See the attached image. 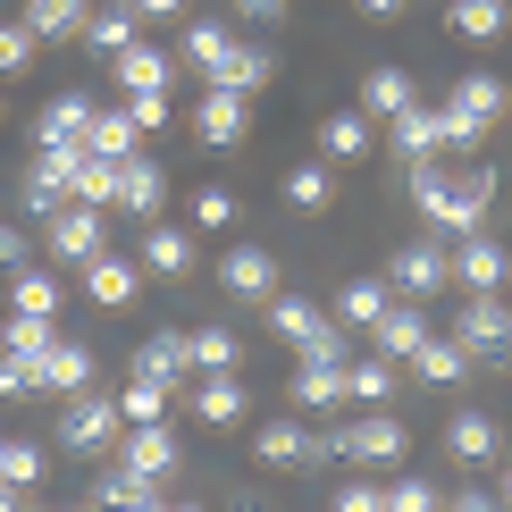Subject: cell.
<instances>
[{"label": "cell", "instance_id": "obj_1", "mask_svg": "<svg viewBox=\"0 0 512 512\" xmlns=\"http://www.w3.org/2000/svg\"><path fill=\"white\" fill-rule=\"evenodd\" d=\"M487 202H496V168L487 160H445V152H429V160H412V210L429 227H445V236H471V227L487 219Z\"/></svg>", "mask_w": 512, "mask_h": 512}, {"label": "cell", "instance_id": "obj_2", "mask_svg": "<svg viewBox=\"0 0 512 512\" xmlns=\"http://www.w3.org/2000/svg\"><path fill=\"white\" fill-rule=\"evenodd\" d=\"M403 454H412V420H395L387 403H361L353 420L319 429V462H361L370 471V462H403Z\"/></svg>", "mask_w": 512, "mask_h": 512}, {"label": "cell", "instance_id": "obj_3", "mask_svg": "<svg viewBox=\"0 0 512 512\" xmlns=\"http://www.w3.org/2000/svg\"><path fill=\"white\" fill-rule=\"evenodd\" d=\"M437 110H445V152H471L487 126L504 118V76H462V84H445Z\"/></svg>", "mask_w": 512, "mask_h": 512}, {"label": "cell", "instance_id": "obj_4", "mask_svg": "<svg viewBox=\"0 0 512 512\" xmlns=\"http://www.w3.org/2000/svg\"><path fill=\"white\" fill-rule=\"evenodd\" d=\"M42 244H51V261H59V269H84L93 252H110V210L68 194L51 219H42Z\"/></svg>", "mask_w": 512, "mask_h": 512}, {"label": "cell", "instance_id": "obj_5", "mask_svg": "<svg viewBox=\"0 0 512 512\" xmlns=\"http://www.w3.org/2000/svg\"><path fill=\"white\" fill-rule=\"evenodd\" d=\"M126 429V412H118V395H59V420H51V437L68 445V454H110Z\"/></svg>", "mask_w": 512, "mask_h": 512}, {"label": "cell", "instance_id": "obj_6", "mask_svg": "<svg viewBox=\"0 0 512 512\" xmlns=\"http://www.w3.org/2000/svg\"><path fill=\"white\" fill-rule=\"evenodd\" d=\"M345 361H353L345 328H336L328 345H311L303 361H294V412H345Z\"/></svg>", "mask_w": 512, "mask_h": 512}, {"label": "cell", "instance_id": "obj_7", "mask_svg": "<svg viewBox=\"0 0 512 512\" xmlns=\"http://www.w3.org/2000/svg\"><path fill=\"white\" fill-rule=\"evenodd\" d=\"M445 336H454L471 361H512V303H504V294H471Z\"/></svg>", "mask_w": 512, "mask_h": 512}, {"label": "cell", "instance_id": "obj_8", "mask_svg": "<svg viewBox=\"0 0 512 512\" xmlns=\"http://www.w3.org/2000/svg\"><path fill=\"white\" fill-rule=\"evenodd\" d=\"M110 454H118V462H126L135 479L168 487V479H177V462H185V445H177V429H168V420H126Z\"/></svg>", "mask_w": 512, "mask_h": 512}, {"label": "cell", "instance_id": "obj_9", "mask_svg": "<svg viewBox=\"0 0 512 512\" xmlns=\"http://www.w3.org/2000/svg\"><path fill=\"white\" fill-rule=\"evenodd\" d=\"M445 277H454L462 294H504V286H512V252H504L496 236H479V227H471V236L445 252Z\"/></svg>", "mask_w": 512, "mask_h": 512}, {"label": "cell", "instance_id": "obj_10", "mask_svg": "<svg viewBox=\"0 0 512 512\" xmlns=\"http://www.w3.org/2000/svg\"><path fill=\"white\" fill-rule=\"evenodd\" d=\"M252 126V101L236 93V84H202V110H194V135L210 143V152H236Z\"/></svg>", "mask_w": 512, "mask_h": 512}, {"label": "cell", "instance_id": "obj_11", "mask_svg": "<svg viewBox=\"0 0 512 512\" xmlns=\"http://www.w3.org/2000/svg\"><path fill=\"white\" fill-rule=\"evenodd\" d=\"M269 336H277V345H294V353H311V345H328V336H336V319L319 311V303H303V294H269Z\"/></svg>", "mask_w": 512, "mask_h": 512}, {"label": "cell", "instance_id": "obj_12", "mask_svg": "<svg viewBox=\"0 0 512 512\" xmlns=\"http://www.w3.org/2000/svg\"><path fill=\"white\" fill-rule=\"evenodd\" d=\"M93 110H101L93 93H59L51 110L34 118V143H42V152H84V135H93Z\"/></svg>", "mask_w": 512, "mask_h": 512}, {"label": "cell", "instance_id": "obj_13", "mask_svg": "<svg viewBox=\"0 0 512 512\" xmlns=\"http://www.w3.org/2000/svg\"><path fill=\"white\" fill-rule=\"evenodd\" d=\"M185 403H194L202 429H236L244 420V378L236 370H202V378H185Z\"/></svg>", "mask_w": 512, "mask_h": 512}, {"label": "cell", "instance_id": "obj_14", "mask_svg": "<svg viewBox=\"0 0 512 512\" xmlns=\"http://www.w3.org/2000/svg\"><path fill=\"white\" fill-rule=\"evenodd\" d=\"M387 286L403 294V303H429V294H437V286H454V277H445V252H437V244H395Z\"/></svg>", "mask_w": 512, "mask_h": 512}, {"label": "cell", "instance_id": "obj_15", "mask_svg": "<svg viewBox=\"0 0 512 512\" xmlns=\"http://www.w3.org/2000/svg\"><path fill=\"white\" fill-rule=\"evenodd\" d=\"M160 202H168V177H160V160H152V152L118 160V194H110V210H126V219H160Z\"/></svg>", "mask_w": 512, "mask_h": 512}, {"label": "cell", "instance_id": "obj_16", "mask_svg": "<svg viewBox=\"0 0 512 512\" xmlns=\"http://www.w3.org/2000/svg\"><path fill=\"white\" fill-rule=\"evenodd\" d=\"M219 286L236 294V303H269V294H277V252L269 244H236L219 261Z\"/></svg>", "mask_w": 512, "mask_h": 512}, {"label": "cell", "instance_id": "obj_17", "mask_svg": "<svg viewBox=\"0 0 512 512\" xmlns=\"http://www.w3.org/2000/svg\"><path fill=\"white\" fill-rule=\"evenodd\" d=\"M420 345H429V311L395 294V303L378 311V328H370V353H387V361H412Z\"/></svg>", "mask_w": 512, "mask_h": 512}, {"label": "cell", "instance_id": "obj_18", "mask_svg": "<svg viewBox=\"0 0 512 512\" xmlns=\"http://www.w3.org/2000/svg\"><path fill=\"white\" fill-rule=\"evenodd\" d=\"M84 294H93L101 311H126L143 294V269L126 261V252H93V261H84Z\"/></svg>", "mask_w": 512, "mask_h": 512}, {"label": "cell", "instance_id": "obj_19", "mask_svg": "<svg viewBox=\"0 0 512 512\" xmlns=\"http://www.w3.org/2000/svg\"><path fill=\"white\" fill-rule=\"evenodd\" d=\"M34 378H42V395H84V387H93V345L59 336V345L34 361Z\"/></svg>", "mask_w": 512, "mask_h": 512}, {"label": "cell", "instance_id": "obj_20", "mask_svg": "<svg viewBox=\"0 0 512 512\" xmlns=\"http://www.w3.org/2000/svg\"><path fill=\"white\" fill-rule=\"evenodd\" d=\"M252 454L277 462V471H303V462H319V429H303V420H269V429L252 437Z\"/></svg>", "mask_w": 512, "mask_h": 512}, {"label": "cell", "instance_id": "obj_21", "mask_svg": "<svg viewBox=\"0 0 512 512\" xmlns=\"http://www.w3.org/2000/svg\"><path fill=\"white\" fill-rule=\"evenodd\" d=\"M445 454L479 471V462H504V437H496V420H487V412H454V420H445Z\"/></svg>", "mask_w": 512, "mask_h": 512}, {"label": "cell", "instance_id": "obj_22", "mask_svg": "<svg viewBox=\"0 0 512 512\" xmlns=\"http://www.w3.org/2000/svg\"><path fill=\"white\" fill-rule=\"evenodd\" d=\"M387 143L403 160H429V152H445V110H429V101H412L403 118H387Z\"/></svg>", "mask_w": 512, "mask_h": 512}, {"label": "cell", "instance_id": "obj_23", "mask_svg": "<svg viewBox=\"0 0 512 512\" xmlns=\"http://www.w3.org/2000/svg\"><path fill=\"white\" fill-rule=\"evenodd\" d=\"M227 59H236V34H227L219 17H194V26H185V68H194V76L210 84V76L227 68Z\"/></svg>", "mask_w": 512, "mask_h": 512}, {"label": "cell", "instance_id": "obj_24", "mask_svg": "<svg viewBox=\"0 0 512 512\" xmlns=\"http://www.w3.org/2000/svg\"><path fill=\"white\" fill-rule=\"evenodd\" d=\"M319 160H328V168H345V160H370V118H361V110H336V118H319Z\"/></svg>", "mask_w": 512, "mask_h": 512}, {"label": "cell", "instance_id": "obj_25", "mask_svg": "<svg viewBox=\"0 0 512 512\" xmlns=\"http://www.w3.org/2000/svg\"><path fill=\"white\" fill-rule=\"evenodd\" d=\"M135 370H143V378H168V387H185V378H194V353H185V328H160V336H143Z\"/></svg>", "mask_w": 512, "mask_h": 512}, {"label": "cell", "instance_id": "obj_26", "mask_svg": "<svg viewBox=\"0 0 512 512\" xmlns=\"http://www.w3.org/2000/svg\"><path fill=\"white\" fill-rule=\"evenodd\" d=\"M412 101H420V84L403 68H370V76H361V118H403Z\"/></svg>", "mask_w": 512, "mask_h": 512}, {"label": "cell", "instance_id": "obj_27", "mask_svg": "<svg viewBox=\"0 0 512 512\" xmlns=\"http://www.w3.org/2000/svg\"><path fill=\"white\" fill-rule=\"evenodd\" d=\"M26 34L34 42H68V34H84V17H93V0H26Z\"/></svg>", "mask_w": 512, "mask_h": 512}, {"label": "cell", "instance_id": "obj_28", "mask_svg": "<svg viewBox=\"0 0 512 512\" xmlns=\"http://www.w3.org/2000/svg\"><path fill=\"white\" fill-rule=\"evenodd\" d=\"M110 68H118V84H126V93H168V51H152V42H126V51L110 59Z\"/></svg>", "mask_w": 512, "mask_h": 512}, {"label": "cell", "instance_id": "obj_29", "mask_svg": "<svg viewBox=\"0 0 512 512\" xmlns=\"http://www.w3.org/2000/svg\"><path fill=\"white\" fill-rule=\"evenodd\" d=\"M51 345H59V328H51L42 311H9V319H0V353H17V361H42Z\"/></svg>", "mask_w": 512, "mask_h": 512}, {"label": "cell", "instance_id": "obj_30", "mask_svg": "<svg viewBox=\"0 0 512 512\" xmlns=\"http://www.w3.org/2000/svg\"><path fill=\"white\" fill-rule=\"evenodd\" d=\"M135 143H143L135 110H93V135H84V152H101V160H135Z\"/></svg>", "mask_w": 512, "mask_h": 512}, {"label": "cell", "instance_id": "obj_31", "mask_svg": "<svg viewBox=\"0 0 512 512\" xmlns=\"http://www.w3.org/2000/svg\"><path fill=\"white\" fill-rule=\"evenodd\" d=\"M395 303V286L387 277H353L345 294H336V319H345V328H378V311Z\"/></svg>", "mask_w": 512, "mask_h": 512}, {"label": "cell", "instance_id": "obj_32", "mask_svg": "<svg viewBox=\"0 0 512 512\" xmlns=\"http://www.w3.org/2000/svg\"><path fill=\"white\" fill-rule=\"evenodd\" d=\"M412 370L429 378V387H454V378H471V353H462L454 336H437V328H429V345L412 353Z\"/></svg>", "mask_w": 512, "mask_h": 512}, {"label": "cell", "instance_id": "obj_33", "mask_svg": "<svg viewBox=\"0 0 512 512\" xmlns=\"http://www.w3.org/2000/svg\"><path fill=\"white\" fill-rule=\"evenodd\" d=\"M135 34H143V17L126 9V0H118V9H93V17H84V42H93L101 59H118V51H126Z\"/></svg>", "mask_w": 512, "mask_h": 512}, {"label": "cell", "instance_id": "obj_34", "mask_svg": "<svg viewBox=\"0 0 512 512\" xmlns=\"http://www.w3.org/2000/svg\"><path fill=\"white\" fill-rule=\"evenodd\" d=\"M395 370H403V361H387V353H361V361H345V403H387Z\"/></svg>", "mask_w": 512, "mask_h": 512}, {"label": "cell", "instance_id": "obj_35", "mask_svg": "<svg viewBox=\"0 0 512 512\" xmlns=\"http://www.w3.org/2000/svg\"><path fill=\"white\" fill-rule=\"evenodd\" d=\"M143 269L152 277H185L194 269V236H185V227H152V236H143Z\"/></svg>", "mask_w": 512, "mask_h": 512}, {"label": "cell", "instance_id": "obj_36", "mask_svg": "<svg viewBox=\"0 0 512 512\" xmlns=\"http://www.w3.org/2000/svg\"><path fill=\"white\" fill-rule=\"evenodd\" d=\"M9 303H17V311L59 319V277H51V269H34V261H17V269H9Z\"/></svg>", "mask_w": 512, "mask_h": 512}, {"label": "cell", "instance_id": "obj_37", "mask_svg": "<svg viewBox=\"0 0 512 512\" xmlns=\"http://www.w3.org/2000/svg\"><path fill=\"white\" fill-rule=\"evenodd\" d=\"M168 403H177V387H168V378H126V387H118V412L126 420H168Z\"/></svg>", "mask_w": 512, "mask_h": 512}, {"label": "cell", "instance_id": "obj_38", "mask_svg": "<svg viewBox=\"0 0 512 512\" xmlns=\"http://www.w3.org/2000/svg\"><path fill=\"white\" fill-rule=\"evenodd\" d=\"M269 76H277V59L261 51V42H236V59H227V68H219V76H210V84H236V93L252 101V93H261V84H269Z\"/></svg>", "mask_w": 512, "mask_h": 512}, {"label": "cell", "instance_id": "obj_39", "mask_svg": "<svg viewBox=\"0 0 512 512\" xmlns=\"http://www.w3.org/2000/svg\"><path fill=\"white\" fill-rule=\"evenodd\" d=\"M445 26H454L462 42H496V34H504V0H454Z\"/></svg>", "mask_w": 512, "mask_h": 512}, {"label": "cell", "instance_id": "obj_40", "mask_svg": "<svg viewBox=\"0 0 512 512\" xmlns=\"http://www.w3.org/2000/svg\"><path fill=\"white\" fill-rule=\"evenodd\" d=\"M42 471H51V454L34 437H0V479L9 487H42Z\"/></svg>", "mask_w": 512, "mask_h": 512}, {"label": "cell", "instance_id": "obj_41", "mask_svg": "<svg viewBox=\"0 0 512 512\" xmlns=\"http://www.w3.org/2000/svg\"><path fill=\"white\" fill-rule=\"evenodd\" d=\"M185 353H194V378L202 370H236V361H244V345L227 328H185Z\"/></svg>", "mask_w": 512, "mask_h": 512}, {"label": "cell", "instance_id": "obj_42", "mask_svg": "<svg viewBox=\"0 0 512 512\" xmlns=\"http://www.w3.org/2000/svg\"><path fill=\"white\" fill-rule=\"evenodd\" d=\"M143 487H152V479H135V471H126V462H110V471H101L93 487H84V496H93V512H126V504L143 496Z\"/></svg>", "mask_w": 512, "mask_h": 512}, {"label": "cell", "instance_id": "obj_43", "mask_svg": "<svg viewBox=\"0 0 512 512\" xmlns=\"http://www.w3.org/2000/svg\"><path fill=\"white\" fill-rule=\"evenodd\" d=\"M68 194H76V202H101V210H110V194H118V160L84 152V160H76V185H68Z\"/></svg>", "mask_w": 512, "mask_h": 512}, {"label": "cell", "instance_id": "obj_44", "mask_svg": "<svg viewBox=\"0 0 512 512\" xmlns=\"http://www.w3.org/2000/svg\"><path fill=\"white\" fill-rule=\"evenodd\" d=\"M328 194H336L328 160H303V168H294V177H286V202H294V210H328Z\"/></svg>", "mask_w": 512, "mask_h": 512}, {"label": "cell", "instance_id": "obj_45", "mask_svg": "<svg viewBox=\"0 0 512 512\" xmlns=\"http://www.w3.org/2000/svg\"><path fill=\"white\" fill-rule=\"evenodd\" d=\"M387 512H445V487H429V479H387Z\"/></svg>", "mask_w": 512, "mask_h": 512}, {"label": "cell", "instance_id": "obj_46", "mask_svg": "<svg viewBox=\"0 0 512 512\" xmlns=\"http://www.w3.org/2000/svg\"><path fill=\"white\" fill-rule=\"evenodd\" d=\"M185 219H194L202 236H210V227H227V219H236V194H227V185H202V194L185 202Z\"/></svg>", "mask_w": 512, "mask_h": 512}, {"label": "cell", "instance_id": "obj_47", "mask_svg": "<svg viewBox=\"0 0 512 512\" xmlns=\"http://www.w3.org/2000/svg\"><path fill=\"white\" fill-rule=\"evenodd\" d=\"M26 59H34L26 17H0V76H26Z\"/></svg>", "mask_w": 512, "mask_h": 512}, {"label": "cell", "instance_id": "obj_48", "mask_svg": "<svg viewBox=\"0 0 512 512\" xmlns=\"http://www.w3.org/2000/svg\"><path fill=\"white\" fill-rule=\"evenodd\" d=\"M42 395V378H34V361H17V353H0V403H34Z\"/></svg>", "mask_w": 512, "mask_h": 512}, {"label": "cell", "instance_id": "obj_49", "mask_svg": "<svg viewBox=\"0 0 512 512\" xmlns=\"http://www.w3.org/2000/svg\"><path fill=\"white\" fill-rule=\"evenodd\" d=\"M336 512H387V479H353V487H336Z\"/></svg>", "mask_w": 512, "mask_h": 512}, {"label": "cell", "instance_id": "obj_50", "mask_svg": "<svg viewBox=\"0 0 512 512\" xmlns=\"http://www.w3.org/2000/svg\"><path fill=\"white\" fill-rule=\"evenodd\" d=\"M126 110H135L143 135H160V126H168V93H126Z\"/></svg>", "mask_w": 512, "mask_h": 512}, {"label": "cell", "instance_id": "obj_51", "mask_svg": "<svg viewBox=\"0 0 512 512\" xmlns=\"http://www.w3.org/2000/svg\"><path fill=\"white\" fill-rule=\"evenodd\" d=\"M126 9H135L143 26H152V17H185V0H126Z\"/></svg>", "mask_w": 512, "mask_h": 512}, {"label": "cell", "instance_id": "obj_52", "mask_svg": "<svg viewBox=\"0 0 512 512\" xmlns=\"http://www.w3.org/2000/svg\"><path fill=\"white\" fill-rule=\"evenodd\" d=\"M17 261H26V236H17V227L0 219V269H17Z\"/></svg>", "mask_w": 512, "mask_h": 512}, {"label": "cell", "instance_id": "obj_53", "mask_svg": "<svg viewBox=\"0 0 512 512\" xmlns=\"http://www.w3.org/2000/svg\"><path fill=\"white\" fill-rule=\"evenodd\" d=\"M445 512H496V496H479V487H462V496H445Z\"/></svg>", "mask_w": 512, "mask_h": 512}, {"label": "cell", "instance_id": "obj_54", "mask_svg": "<svg viewBox=\"0 0 512 512\" xmlns=\"http://www.w3.org/2000/svg\"><path fill=\"white\" fill-rule=\"evenodd\" d=\"M236 17H286V0H236Z\"/></svg>", "mask_w": 512, "mask_h": 512}, {"label": "cell", "instance_id": "obj_55", "mask_svg": "<svg viewBox=\"0 0 512 512\" xmlns=\"http://www.w3.org/2000/svg\"><path fill=\"white\" fill-rule=\"evenodd\" d=\"M0 512H26V487H9V479H0Z\"/></svg>", "mask_w": 512, "mask_h": 512}, {"label": "cell", "instance_id": "obj_56", "mask_svg": "<svg viewBox=\"0 0 512 512\" xmlns=\"http://www.w3.org/2000/svg\"><path fill=\"white\" fill-rule=\"evenodd\" d=\"M361 17H403V0H361Z\"/></svg>", "mask_w": 512, "mask_h": 512}, {"label": "cell", "instance_id": "obj_57", "mask_svg": "<svg viewBox=\"0 0 512 512\" xmlns=\"http://www.w3.org/2000/svg\"><path fill=\"white\" fill-rule=\"evenodd\" d=\"M504 496H512V454H504Z\"/></svg>", "mask_w": 512, "mask_h": 512}, {"label": "cell", "instance_id": "obj_58", "mask_svg": "<svg viewBox=\"0 0 512 512\" xmlns=\"http://www.w3.org/2000/svg\"><path fill=\"white\" fill-rule=\"evenodd\" d=\"M504 303H512V294H504Z\"/></svg>", "mask_w": 512, "mask_h": 512}]
</instances>
